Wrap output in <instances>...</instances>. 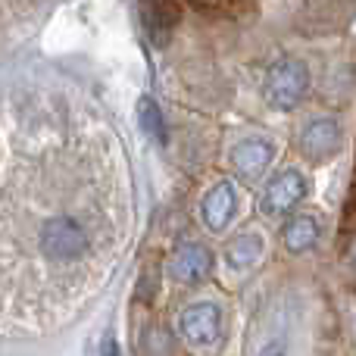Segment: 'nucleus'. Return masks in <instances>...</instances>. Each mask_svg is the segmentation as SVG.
Listing matches in <instances>:
<instances>
[{"mask_svg": "<svg viewBox=\"0 0 356 356\" xmlns=\"http://www.w3.org/2000/svg\"><path fill=\"white\" fill-rule=\"evenodd\" d=\"M225 259L232 269H250L263 259V238L259 234H241L225 247Z\"/></svg>", "mask_w": 356, "mask_h": 356, "instance_id": "1a4fd4ad", "label": "nucleus"}, {"mask_svg": "<svg viewBox=\"0 0 356 356\" xmlns=\"http://www.w3.org/2000/svg\"><path fill=\"white\" fill-rule=\"evenodd\" d=\"M175 332L188 347L203 353L219 350L222 338H225V316L222 307L216 303H191L175 316Z\"/></svg>", "mask_w": 356, "mask_h": 356, "instance_id": "f257e3e1", "label": "nucleus"}, {"mask_svg": "<svg viewBox=\"0 0 356 356\" xmlns=\"http://www.w3.org/2000/svg\"><path fill=\"white\" fill-rule=\"evenodd\" d=\"M253 356H291V347L284 344L282 338H272V341H266V344H259Z\"/></svg>", "mask_w": 356, "mask_h": 356, "instance_id": "f8f14e48", "label": "nucleus"}, {"mask_svg": "<svg viewBox=\"0 0 356 356\" xmlns=\"http://www.w3.org/2000/svg\"><path fill=\"white\" fill-rule=\"evenodd\" d=\"M169 272H172L175 282L181 284H200L203 278H209L213 272V253L203 244H181L169 259Z\"/></svg>", "mask_w": 356, "mask_h": 356, "instance_id": "20e7f679", "label": "nucleus"}, {"mask_svg": "<svg viewBox=\"0 0 356 356\" xmlns=\"http://www.w3.org/2000/svg\"><path fill=\"white\" fill-rule=\"evenodd\" d=\"M303 197H307V181H303L300 172L288 169V172H278L269 181V188H266V194H263V209L269 216H284V213H291Z\"/></svg>", "mask_w": 356, "mask_h": 356, "instance_id": "7ed1b4c3", "label": "nucleus"}, {"mask_svg": "<svg viewBox=\"0 0 356 356\" xmlns=\"http://www.w3.org/2000/svg\"><path fill=\"white\" fill-rule=\"evenodd\" d=\"M119 350H116V341H113V338H106L104 341V356H116Z\"/></svg>", "mask_w": 356, "mask_h": 356, "instance_id": "ddd939ff", "label": "nucleus"}, {"mask_svg": "<svg viewBox=\"0 0 356 356\" xmlns=\"http://www.w3.org/2000/svg\"><path fill=\"white\" fill-rule=\"evenodd\" d=\"M172 25H175V10H166V6H163V0H160V3H147V6H144V29H147L150 41H154L156 47H160V44H166Z\"/></svg>", "mask_w": 356, "mask_h": 356, "instance_id": "9d476101", "label": "nucleus"}, {"mask_svg": "<svg viewBox=\"0 0 356 356\" xmlns=\"http://www.w3.org/2000/svg\"><path fill=\"white\" fill-rule=\"evenodd\" d=\"M272 154H275V150H272L269 141L250 138V141L238 144V147L232 150V163H234V169H238L241 175L257 178V175H263V169L272 163Z\"/></svg>", "mask_w": 356, "mask_h": 356, "instance_id": "0eeeda50", "label": "nucleus"}, {"mask_svg": "<svg viewBox=\"0 0 356 356\" xmlns=\"http://www.w3.org/2000/svg\"><path fill=\"white\" fill-rule=\"evenodd\" d=\"M300 147L309 160H316V163L328 160V156H334L341 147V129L332 119H316V122H309L307 129H303Z\"/></svg>", "mask_w": 356, "mask_h": 356, "instance_id": "423d86ee", "label": "nucleus"}, {"mask_svg": "<svg viewBox=\"0 0 356 356\" xmlns=\"http://www.w3.org/2000/svg\"><path fill=\"white\" fill-rule=\"evenodd\" d=\"M234 209H238V194H234V184L219 181L216 188L207 191L200 203V216H203V225L213 228V232H222V228L232 222Z\"/></svg>", "mask_w": 356, "mask_h": 356, "instance_id": "39448f33", "label": "nucleus"}, {"mask_svg": "<svg viewBox=\"0 0 356 356\" xmlns=\"http://www.w3.org/2000/svg\"><path fill=\"white\" fill-rule=\"evenodd\" d=\"M307 66L300 60H282L269 69V79H266V97L272 106L278 110H291L303 100L307 94Z\"/></svg>", "mask_w": 356, "mask_h": 356, "instance_id": "f03ea898", "label": "nucleus"}, {"mask_svg": "<svg viewBox=\"0 0 356 356\" xmlns=\"http://www.w3.org/2000/svg\"><path fill=\"white\" fill-rule=\"evenodd\" d=\"M138 119H141V129L147 131V135L154 138L156 144L166 141V122H163V110L150 97H141V104H138Z\"/></svg>", "mask_w": 356, "mask_h": 356, "instance_id": "9b49d317", "label": "nucleus"}, {"mask_svg": "<svg viewBox=\"0 0 356 356\" xmlns=\"http://www.w3.org/2000/svg\"><path fill=\"white\" fill-rule=\"evenodd\" d=\"M319 234H322L319 219H316L313 213H303V216H294V219L284 225L282 244H284V250H291V253H303L319 241Z\"/></svg>", "mask_w": 356, "mask_h": 356, "instance_id": "6e6552de", "label": "nucleus"}]
</instances>
